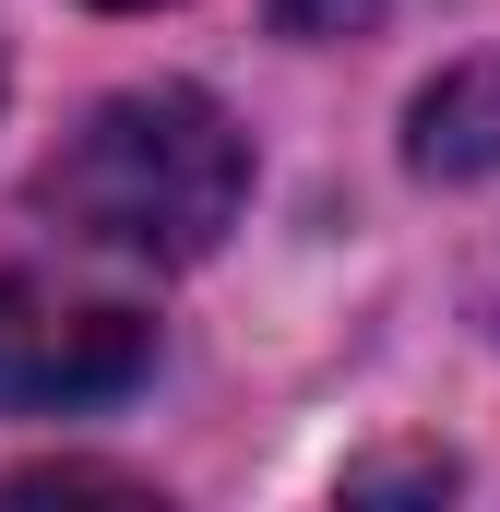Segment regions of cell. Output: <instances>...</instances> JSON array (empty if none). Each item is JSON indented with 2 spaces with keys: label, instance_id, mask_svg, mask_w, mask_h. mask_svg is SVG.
<instances>
[{
  "label": "cell",
  "instance_id": "3",
  "mask_svg": "<svg viewBox=\"0 0 500 512\" xmlns=\"http://www.w3.org/2000/svg\"><path fill=\"white\" fill-rule=\"evenodd\" d=\"M405 155H417L429 179H500V48L465 60V72H441V84L417 96Z\"/></svg>",
  "mask_w": 500,
  "mask_h": 512
},
{
  "label": "cell",
  "instance_id": "1",
  "mask_svg": "<svg viewBox=\"0 0 500 512\" xmlns=\"http://www.w3.org/2000/svg\"><path fill=\"white\" fill-rule=\"evenodd\" d=\"M239 191H250V143L191 84H131V96H108L96 120L48 155V179H36V203L72 239L131 251V262H203L227 239Z\"/></svg>",
  "mask_w": 500,
  "mask_h": 512
},
{
  "label": "cell",
  "instance_id": "2",
  "mask_svg": "<svg viewBox=\"0 0 500 512\" xmlns=\"http://www.w3.org/2000/svg\"><path fill=\"white\" fill-rule=\"evenodd\" d=\"M155 370V322L120 298H72L36 274H0V417H84Z\"/></svg>",
  "mask_w": 500,
  "mask_h": 512
},
{
  "label": "cell",
  "instance_id": "5",
  "mask_svg": "<svg viewBox=\"0 0 500 512\" xmlns=\"http://www.w3.org/2000/svg\"><path fill=\"white\" fill-rule=\"evenodd\" d=\"M96 12H143V0H96Z\"/></svg>",
  "mask_w": 500,
  "mask_h": 512
},
{
  "label": "cell",
  "instance_id": "4",
  "mask_svg": "<svg viewBox=\"0 0 500 512\" xmlns=\"http://www.w3.org/2000/svg\"><path fill=\"white\" fill-rule=\"evenodd\" d=\"M274 24L286 36H358V24H381V0H274Z\"/></svg>",
  "mask_w": 500,
  "mask_h": 512
}]
</instances>
